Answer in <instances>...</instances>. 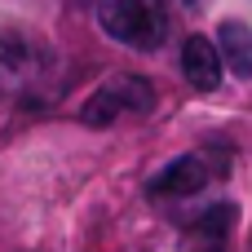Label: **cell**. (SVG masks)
I'll list each match as a JSON object with an SVG mask.
<instances>
[{"instance_id": "1", "label": "cell", "mask_w": 252, "mask_h": 252, "mask_svg": "<svg viewBox=\"0 0 252 252\" xmlns=\"http://www.w3.org/2000/svg\"><path fill=\"white\" fill-rule=\"evenodd\" d=\"M58 89H62L58 53L40 35L0 22V97L35 106V102H49Z\"/></svg>"}, {"instance_id": "2", "label": "cell", "mask_w": 252, "mask_h": 252, "mask_svg": "<svg viewBox=\"0 0 252 252\" xmlns=\"http://www.w3.org/2000/svg\"><path fill=\"white\" fill-rule=\"evenodd\" d=\"M97 27L111 40L151 53L168 35V9L164 0H97Z\"/></svg>"}, {"instance_id": "3", "label": "cell", "mask_w": 252, "mask_h": 252, "mask_svg": "<svg viewBox=\"0 0 252 252\" xmlns=\"http://www.w3.org/2000/svg\"><path fill=\"white\" fill-rule=\"evenodd\" d=\"M230 168V155L226 146H199L182 159H173L168 168H159L151 177V199H186V195H199L208 182H217L221 173Z\"/></svg>"}, {"instance_id": "4", "label": "cell", "mask_w": 252, "mask_h": 252, "mask_svg": "<svg viewBox=\"0 0 252 252\" xmlns=\"http://www.w3.org/2000/svg\"><path fill=\"white\" fill-rule=\"evenodd\" d=\"M155 106V89L137 75H111L102 89H93V97L80 106V124L89 128H111L124 115H146Z\"/></svg>"}, {"instance_id": "5", "label": "cell", "mask_w": 252, "mask_h": 252, "mask_svg": "<svg viewBox=\"0 0 252 252\" xmlns=\"http://www.w3.org/2000/svg\"><path fill=\"white\" fill-rule=\"evenodd\" d=\"M221 66H226V58H221V49L208 35H190L182 44V71H186V80L199 93H213L221 84Z\"/></svg>"}, {"instance_id": "6", "label": "cell", "mask_w": 252, "mask_h": 252, "mask_svg": "<svg viewBox=\"0 0 252 252\" xmlns=\"http://www.w3.org/2000/svg\"><path fill=\"white\" fill-rule=\"evenodd\" d=\"M217 49H221V58L235 75L252 80V31L244 22H221L217 27Z\"/></svg>"}]
</instances>
